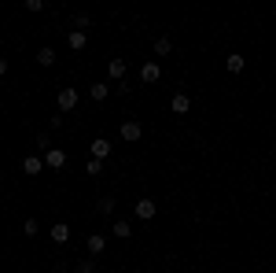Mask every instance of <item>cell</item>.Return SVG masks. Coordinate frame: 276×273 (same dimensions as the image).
I'll use <instances>...</instances> for the list:
<instances>
[{
	"label": "cell",
	"instance_id": "obj_6",
	"mask_svg": "<svg viewBox=\"0 0 276 273\" xmlns=\"http://www.w3.org/2000/svg\"><path fill=\"white\" fill-rule=\"evenodd\" d=\"M140 78H144L147 85H151V81H158V63H144V70H140Z\"/></svg>",
	"mask_w": 276,
	"mask_h": 273
},
{
	"label": "cell",
	"instance_id": "obj_17",
	"mask_svg": "<svg viewBox=\"0 0 276 273\" xmlns=\"http://www.w3.org/2000/svg\"><path fill=\"white\" fill-rule=\"evenodd\" d=\"M114 237H129V222H114Z\"/></svg>",
	"mask_w": 276,
	"mask_h": 273
},
{
	"label": "cell",
	"instance_id": "obj_2",
	"mask_svg": "<svg viewBox=\"0 0 276 273\" xmlns=\"http://www.w3.org/2000/svg\"><path fill=\"white\" fill-rule=\"evenodd\" d=\"M140 133H144V129H140V122H122V140H140Z\"/></svg>",
	"mask_w": 276,
	"mask_h": 273
},
{
	"label": "cell",
	"instance_id": "obj_15",
	"mask_svg": "<svg viewBox=\"0 0 276 273\" xmlns=\"http://www.w3.org/2000/svg\"><path fill=\"white\" fill-rule=\"evenodd\" d=\"M103 248H107V240H103V237H89V251H92V255H100Z\"/></svg>",
	"mask_w": 276,
	"mask_h": 273
},
{
	"label": "cell",
	"instance_id": "obj_7",
	"mask_svg": "<svg viewBox=\"0 0 276 273\" xmlns=\"http://www.w3.org/2000/svg\"><path fill=\"white\" fill-rule=\"evenodd\" d=\"M66 41H70L74 52H81V48H85V30H70V37H66Z\"/></svg>",
	"mask_w": 276,
	"mask_h": 273
},
{
	"label": "cell",
	"instance_id": "obj_18",
	"mask_svg": "<svg viewBox=\"0 0 276 273\" xmlns=\"http://www.w3.org/2000/svg\"><path fill=\"white\" fill-rule=\"evenodd\" d=\"M100 211H103V214L114 211V200H111V196H103V200H100Z\"/></svg>",
	"mask_w": 276,
	"mask_h": 273
},
{
	"label": "cell",
	"instance_id": "obj_13",
	"mask_svg": "<svg viewBox=\"0 0 276 273\" xmlns=\"http://www.w3.org/2000/svg\"><path fill=\"white\" fill-rule=\"evenodd\" d=\"M169 48H173V41H169V37H158V41H155V52H158V55H169Z\"/></svg>",
	"mask_w": 276,
	"mask_h": 273
},
{
	"label": "cell",
	"instance_id": "obj_4",
	"mask_svg": "<svg viewBox=\"0 0 276 273\" xmlns=\"http://www.w3.org/2000/svg\"><path fill=\"white\" fill-rule=\"evenodd\" d=\"M52 240H55V244H66V240H70V229H66V222H55V225H52Z\"/></svg>",
	"mask_w": 276,
	"mask_h": 273
},
{
	"label": "cell",
	"instance_id": "obj_12",
	"mask_svg": "<svg viewBox=\"0 0 276 273\" xmlns=\"http://www.w3.org/2000/svg\"><path fill=\"white\" fill-rule=\"evenodd\" d=\"M107 70H111V78H122V74H126V63H122V59H111Z\"/></svg>",
	"mask_w": 276,
	"mask_h": 273
},
{
	"label": "cell",
	"instance_id": "obj_3",
	"mask_svg": "<svg viewBox=\"0 0 276 273\" xmlns=\"http://www.w3.org/2000/svg\"><path fill=\"white\" fill-rule=\"evenodd\" d=\"M155 211H158L155 200H140L137 203V218H155Z\"/></svg>",
	"mask_w": 276,
	"mask_h": 273
},
{
	"label": "cell",
	"instance_id": "obj_16",
	"mask_svg": "<svg viewBox=\"0 0 276 273\" xmlns=\"http://www.w3.org/2000/svg\"><path fill=\"white\" fill-rule=\"evenodd\" d=\"M37 59H41V67H52V63H55V52H52V48H41Z\"/></svg>",
	"mask_w": 276,
	"mask_h": 273
},
{
	"label": "cell",
	"instance_id": "obj_10",
	"mask_svg": "<svg viewBox=\"0 0 276 273\" xmlns=\"http://www.w3.org/2000/svg\"><path fill=\"white\" fill-rule=\"evenodd\" d=\"M228 70H232V74H240V70H243V55H240V52L228 55Z\"/></svg>",
	"mask_w": 276,
	"mask_h": 273
},
{
	"label": "cell",
	"instance_id": "obj_19",
	"mask_svg": "<svg viewBox=\"0 0 276 273\" xmlns=\"http://www.w3.org/2000/svg\"><path fill=\"white\" fill-rule=\"evenodd\" d=\"M78 273H96V266L92 262H78Z\"/></svg>",
	"mask_w": 276,
	"mask_h": 273
},
{
	"label": "cell",
	"instance_id": "obj_1",
	"mask_svg": "<svg viewBox=\"0 0 276 273\" xmlns=\"http://www.w3.org/2000/svg\"><path fill=\"white\" fill-rule=\"evenodd\" d=\"M78 107V92L74 89H59V111H74Z\"/></svg>",
	"mask_w": 276,
	"mask_h": 273
},
{
	"label": "cell",
	"instance_id": "obj_9",
	"mask_svg": "<svg viewBox=\"0 0 276 273\" xmlns=\"http://www.w3.org/2000/svg\"><path fill=\"white\" fill-rule=\"evenodd\" d=\"M107 92H111V89H107V85H103V81H96V85H92V89H89V96H92V100H96V103H100V100H107Z\"/></svg>",
	"mask_w": 276,
	"mask_h": 273
},
{
	"label": "cell",
	"instance_id": "obj_8",
	"mask_svg": "<svg viewBox=\"0 0 276 273\" xmlns=\"http://www.w3.org/2000/svg\"><path fill=\"white\" fill-rule=\"evenodd\" d=\"M63 163H66V155L59 152V148H52V152H48V166H52V170H59Z\"/></svg>",
	"mask_w": 276,
	"mask_h": 273
},
{
	"label": "cell",
	"instance_id": "obj_11",
	"mask_svg": "<svg viewBox=\"0 0 276 273\" xmlns=\"http://www.w3.org/2000/svg\"><path fill=\"white\" fill-rule=\"evenodd\" d=\"M22 170H26V174H41V159H37V155H30V159L22 163Z\"/></svg>",
	"mask_w": 276,
	"mask_h": 273
},
{
	"label": "cell",
	"instance_id": "obj_5",
	"mask_svg": "<svg viewBox=\"0 0 276 273\" xmlns=\"http://www.w3.org/2000/svg\"><path fill=\"white\" fill-rule=\"evenodd\" d=\"M92 155H96L100 163H103V159L111 155V144H107V140H103V137H100V140H92Z\"/></svg>",
	"mask_w": 276,
	"mask_h": 273
},
{
	"label": "cell",
	"instance_id": "obj_14",
	"mask_svg": "<svg viewBox=\"0 0 276 273\" xmlns=\"http://www.w3.org/2000/svg\"><path fill=\"white\" fill-rule=\"evenodd\" d=\"M173 111H177V115H184V111H188V96H184V92H177V96H173Z\"/></svg>",
	"mask_w": 276,
	"mask_h": 273
}]
</instances>
